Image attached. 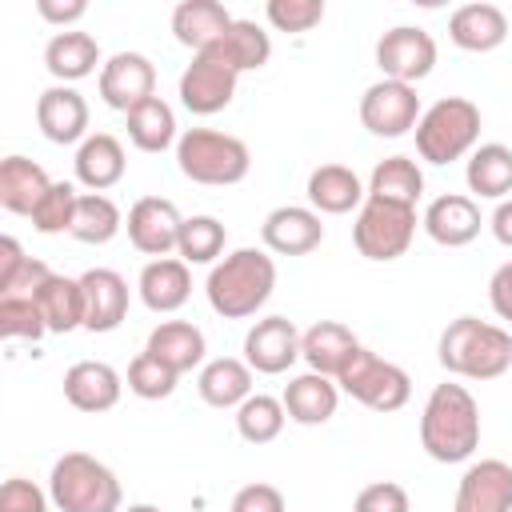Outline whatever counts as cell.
I'll use <instances>...</instances> for the list:
<instances>
[{"mask_svg":"<svg viewBox=\"0 0 512 512\" xmlns=\"http://www.w3.org/2000/svg\"><path fill=\"white\" fill-rule=\"evenodd\" d=\"M196 392L212 408H240L252 396V368L244 360H236V356H216V360H208L200 368Z\"/></svg>","mask_w":512,"mask_h":512,"instance_id":"obj_31","label":"cell"},{"mask_svg":"<svg viewBox=\"0 0 512 512\" xmlns=\"http://www.w3.org/2000/svg\"><path fill=\"white\" fill-rule=\"evenodd\" d=\"M416 120H420V96H416L412 84L376 80L372 88H364V96H360V124L372 136L396 140V136L412 132Z\"/></svg>","mask_w":512,"mask_h":512,"instance_id":"obj_9","label":"cell"},{"mask_svg":"<svg viewBox=\"0 0 512 512\" xmlns=\"http://www.w3.org/2000/svg\"><path fill=\"white\" fill-rule=\"evenodd\" d=\"M124 124H128V140H132L140 152H164V148H172V144L180 140V136H176V112H172L160 96L136 104V108L124 116Z\"/></svg>","mask_w":512,"mask_h":512,"instance_id":"obj_36","label":"cell"},{"mask_svg":"<svg viewBox=\"0 0 512 512\" xmlns=\"http://www.w3.org/2000/svg\"><path fill=\"white\" fill-rule=\"evenodd\" d=\"M120 392H124V380L112 364L104 360H76L68 372H64V400L76 408V412H108L120 404Z\"/></svg>","mask_w":512,"mask_h":512,"instance_id":"obj_19","label":"cell"},{"mask_svg":"<svg viewBox=\"0 0 512 512\" xmlns=\"http://www.w3.org/2000/svg\"><path fill=\"white\" fill-rule=\"evenodd\" d=\"M76 180L88 188V192H108L112 184L124 180V148L112 132H92L80 148H76Z\"/></svg>","mask_w":512,"mask_h":512,"instance_id":"obj_26","label":"cell"},{"mask_svg":"<svg viewBox=\"0 0 512 512\" xmlns=\"http://www.w3.org/2000/svg\"><path fill=\"white\" fill-rule=\"evenodd\" d=\"M48 496L56 512H124L120 480L88 452H64L48 472Z\"/></svg>","mask_w":512,"mask_h":512,"instance_id":"obj_4","label":"cell"},{"mask_svg":"<svg viewBox=\"0 0 512 512\" xmlns=\"http://www.w3.org/2000/svg\"><path fill=\"white\" fill-rule=\"evenodd\" d=\"M368 200V188L360 184V176L344 164H320L308 176V204L312 212H328V216H344L352 208H360Z\"/></svg>","mask_w":512,"mask_h":512,"instance_id":"obj_25","label":"cell"},{"mask_svg":"<svg viewBox=\"0 0 512 512\" xmlns=\"http://www.w3.org/2000/svg\"><path fill=\"white\" fill-rule=\"evenodd\" d=\"M224 240H228V228L216 216H188L180 224L176 252L184 264H216V256L224 252Z\"/></svg>","mask_w":512,"mask_h":512,"instance_id":"obj_39","label":"cell"},{"mask_svg":"<svg viewBox=\"0 0 512 512\" xmlns=\"http://www.w3.org/2000/svg\"><path fill=\"white\" fill-rule=\"evenodd\" d=\"M36 124L52 144L88 140V100L72 84H52L36 100Z\"/></svg>","mask_w":512,"mask_h":512,"instance_id":"obj_17","label":"cell"},{"mask_svg":"<svg viewBox=\"0 0 512 512\" xmlns=\"http://www.w3.org/2000/svg\"><path fill=\"white\" fill-rule=\"evenodd\" d=\"M352 512H408V492L396 480H376L356 492Z\"/></svg>","mask_w":512,"mask_h":512,"instance_id":"obj_44","label":"cell"},{"mask_svg":"<svg viewBox=\"0 0 512 512\" xmlns=\"http://www.w3.org/2000/svg\"><path fill=\"white\" fill-rule=\"evenodd\" d=\"M176 372L168 364H160L152 352H140L132 364H128V392L140 396V400H168L176 392Z\"/></svg>","mask_w":512,"mask_h":512,"instance_id":"obj_41","label":"cell"},{"mask_svg":"<svg viewBox=\"0 0 512 512\" xmlns=\"http://www.w3.org/2000/svg\"><path fill=\"white\" fill-rule=\"evenodd\" d=\"M336 384H340V392H348L352 400H360L364 408H372V412H396V408H404L408 404V396H412V380H408V372L400 368V364H392V360H380L372 348H356L352 356H348V364L336 372Z\"/></svg>","mask_w":512,"mask_h":512,"instance_id":"obj_7","label":"cell"},{"mask_svg":"<svg viewBox=\"0 0 512 512\" xmlns=\"http://www.w3.org/2000/svg\"><path fill=\"white\" fill-rule=\"evenodd\" d=\"M264 16L276 32H312L324 20V0H268Z\"/></svg>","mask_w":512,"mask_h":512,"instance_id":"obj_43","label":"cell"},{"mask_svg":"<svg viewBox=\"0 0 512 512\" xmlns=\"http://www.w3.org/2000/svg\"><path fill=\"white\" fill-rule=\"evenodd\" d=\"M260 240H264V248L276 252V256H308V252L320 248V240H324L320 212L300 208V204H280V208H272V212L264 216Z\"/></svg>","mask_w":512,"mask_h":512,"instance_id":"obj_15","label":"cell"},{"mask_svg":"<svg viewBox=\"0 0 512 512\" xmlns=\"http://www.w3.org/2000/svg\"><path fill=\"white\" fill-rule=\"evenodd\" d=\"M356 348H360V340L340 320H316L308 332H300V360L308 364V372H320V376H332V380Z\"/></svg>","mask_w":512,"mask_h":512,"instance_id":"obj_23","label":"cell"},{"mask_svg":"<svg viewBox=\"0 0 512 512\" xmlns=\"http://www.w3.org/2000/svg\"><path fill=\"white\" fill-rule=\"evenodd\" d=\"M416 236V208L408 204H392V200H376L368 196L356 212V224H352V244L364 260H376V264H388V260H400L408 252Z\"/></svg>","mask_w":512,"mask_h":512,"instance_id":"obj_8","label":"cell"},{"mask_svg":"<svg viewBox=\"0 0 512 512\" xmlns=\"http://www.w3.org/2000/svg\"><path fill=\"white\" fill-rule=\"evenodd\" d=\"M48 332L32 296H0V336L4 340H40Z\"/></svg>","mask_w":512,"mask_h":512,"instance_id":"obj_42","label":"cell"},{"mask_svg":"<svg viewBox=\"0 0 512 512\" xmlns=\"http://www.w3.org/2000/svg\"><path fill=\"white\" fill-rule=\"evenodd\" d=\"M448 40L464 52H492L508 40V16L504 8L480 0V4H460L448 16Z\"/></svg>","mask_w":512,"mask_h":512,"instance_id":"obj_22","label":"cell"},{"mask_svg":"<svg viewBox=\"0 0 512 512\" xmlns=\"http://www.w3.org/2000/svg\"><path fill=\"white\" fill-rule=\"evenodd\" d=\"M228 512H284V492L276 484H244L236 496H232V508Z\"/></svg>","mask_w":512,"mask_h":512,"instance_id":"obj_46","label":"cell"},{"mask_svg":"<svg viewBox=\"0 0 512 512\" xmlns=\"http://www.w3.org/2000/svg\"><path fill=\"white\" fill-rule=\"evenodd\" d=\"M284 400L276 396H264V392H252L240 408H236V432L248 440V444H272L280 432H284Z\"/></svg>","mask_w":512,"mask_h":512,"instance_id":"obj_38","label":"cell"},{"mask_svg":"<svg viewBox=\"0 0 512 512\" xmlns=\"http://www.w3.org/2000/svg\"><path fill=\"white\" fill-rule=\"evenodd\" d=\"M176 164L192 184L228 188L240 184L252 168V152L240 136L216 132V128H188L176 140Z\"/></svg>","mask_w":512,"mask_h":512,"instance_id":"obj_5","label":"cell"},{"mask_svg":"<svg viewBox=\"0 0 512 512\" xmlns=\"http://www.w3.org/2000/svg\"><path fill=\"white\" fill-rule=\"evenodd\" d=\"M96 64H100V44H96L88 32L64 28V32H56V36L44 44V68H48L60 84H72V80L92 76ZM100 68H104V64H100Z\"/></svg>","mask_w":512,"mask_h":512,"instance_id":"obj_30","label":"cell"},{"mask_svg":"<svg viewBox=\"0 0 512 512\" xmlns=\"http://www.w3.org/2000/svg\"><path fill=\"white\" fill-rule=\"evenodd\" d=\"M440 368L464 380H496L512 364V336L500 324L456 316L440 332Z\"/></svg>","mask_w":512,"mask_h":512,"instance_id":"obj_3","label":"cell"},{"mask_svg":"<svg viewBox=\"0 0 512 512\" xmlns=\"http://www.w3.org/2000/svg\"><path fill=\"white\" fill-rule=\"evenodd\" d=\"M36 12H40L48 24H56V28L64 32V28H72L76 20H84L88 4H84V0H64V4H60V0H36Z\"/></svg>","mask_w":512,"mask_h":512,"instance_id":"obj_48","label":"cell"},{"mask_svg":"<svg viewBox=\"0 0 512 512\" xmlns=\"http://www.w3.org/2000/svg\"><path fill=\"white\" fill-rule=\"evenodd\" d=\"M36 308L48 324V332H76L84 328V288H80V276H60L52 272L40 288H36Z\"/></svg>","mask_w":512,"mask_h":512,"instance_id":"obj_33","label":"cell"},{"mask_svg":"<svg viewBox=\"0 0 512 512\" xmlns=\"http://www.w3.org/2000/svg\"><path fill=\"white\" fill-rule=\"evenodd\" d=\"M464 180H468V192H476L480 200H508V192H512V148L508 144L472 148Z\"/></svg>","mask_w":512,"mask_h":512,"instance_id":"obj_34","label":"cell"},{"mask_svg":"<svg viewBox=\"0 0 512 512\" xmlns=\"http://www.w3.org/2000/svg\"><path fill=\"white\" fill-rule=\"evenodd\" d=\"M236 80L240 76L224 60H216L212 52H196L192 64L180 76V104L192 116H216V112H224L232 104Z\"/></svg>","mask_w":512,"mask_h":512,"instance_id":"obj_11","label":"cell"},{"mask_svg":"<svg viewBox=\"0 0 512 512\" xmlns=\"http://www.w3.org/2000/svg\"><path fill=\"white\" fill-rule=\"evenodd\" d=\"M452 512H512V464L476 460L456 484Z\"/></svg>","mask_w":512,"mask_h":512,"instance_id":"obj_16","label":"cell"},{"mask_svg":"<svg viewBox=\"0 0 512 512\" xmlns=\"http://www.w3.org/2000/svg\"><path fill=\"white\" fill-rule=\"evenodd\" d=\"M284 412L288 420L312 428V424H324L336 416V404H340V384L332 376H320V372H300L288 380L284 388Z\"/></svg>","mask_w":512,"mask_h":512,"instance_id":"obj_24","label":"cell"},{"mask_svg":"<svg viewBox=\"0 0 512 512\" xmlns=\"http://www.w3.org/2000/svg\"><path fill=\"white\" fill-rule=\"evenodd\" d=\"M488 304H492V312H496L500 320L512 324V260H504V264L492 272V280H488Z\"/></svg>","mask_w":512,"mask_h":512,"instance_id":"obj_47","label":"cell"},{"mask_svg":"<svg viewBox=\"0 0 512 512\" xmlns=\"http://www.w3.org/2000/svg\"><path fill=\"white\" fill-rule=\"evenodd\" d=\"M144 352H152L160 364H168L176 376H184V372H192L204 360L208 344H204V332L196 324H188V320H164V324H156L148 332Z\"/></svg>","mask_w":512,"mask_h":512,"instance_id":"obj_28","label":"cell"},{"mask_svg":"<svg viewBox=\"0 0 512 512\" xmlns=\"http://www.w3.org/2000/svg\"><path fill=\"white\" fill-rule=\"evenodd\" d=\"M300 360V332L288 316H264L244 336V364L260 376H280Z\"/></svg>","mask_w":512,"mask_h":512,"instance_id":"obj_14","label":"cell"},{"mask_svg":"<svg viewBox=\"0 0 512 512\" xmlns=\"http://www.w3.org/2000/svg\"><path fill=\"white\" fill-rule=\"evenodd\" d=\"M52 180L48 172L28 156H4L0 160V204L12 216H32L36 204L48 196Z\"/></svg>","mask_w":512,"mask_h":512,"instance_id":"obj_27","label":"cell"},{"mask_svg":"<svg viewBox=\"0 0 512 512\" xmlns=\"http://www.w3.org/2000/svg\"><path fill=\"white\" fill-rule=\"evenodd\" d=\"M272 288H276V260L260 248H236L212 264L204 296H208L216 316L248 320L268 304Z\"/></svg>","mask_w":512,"mask_h":512,"instance_id":"obj_2","label":"cell"},{"mask_svg":"<svg viewBox=\"0 0 512 512\" xmlns=\"http://www.w3.org/2000/svg\"><path fill=\"white\" fill-rule=\"evenodd\" d=\"M0 512H52V496H44L32 480L12 476L0 488Z\"/></svg>","mask_w":512,"mask_h":512,"instance_id":"obj_45","label":"cell"},{"mask_svg":"<svg viewBox=\"0 0 512 512\" xmlns=\"http://www.w3.org/2000/svg\"><path fill=\"white\" fill-rule=\"evenodd\" d=\"M76 204H80V192L68 184V180H52L48 196L36 204V212L28 216L36 232L44 236H56V232H72V216H76Z\"/></svg>","mask_w":512,"mask_h":512,"instance_id":"obj_40","label":"cell"},{"mask_svg":"<svg viewBox=\"0 0 512 512\" xmlns=\"http://www.w3.org/2000/svg\"><path fill=\"white\" fill-rule=\"evenodd\" d=\"M156 96V68L144 52H116L100 68V100L116 112H132L136 104Z\"/></svg>","mask_w":512,"mask_h":512,"instance_id":"obj_12","label":"cell"},{"mask_svg":"<svg viewBox=\"0 0 512 512\" xmlns=\"http://www.w3.org/2000/svg\"><path fill=\"white\" fill-rule=\"evenodd\" d=\"M480 140V108L464 96H444L428 104L416 120V152L428 164H452L472 156Z\"/></svg>","mask_w":512,"mask_h":512,"instance_id":"obj_6","label":"cell"},{"mask_svg":"<svg viewBox=\"0 0 512 512\" xmlns=\"http://www.w3.org/2000/svg\"><path fill=\"white\" fill-rule=\"evenodd\" d=\"M424 232L440 244V248H464L480 236V204L472 196H460V192H444L436 196L428 208H424Z\"/></svg>","mask_w":512,"mask_h":512,"instance_id":"obj_20","label":"cell"},{"mask_svg":"<svg viewBox=\"0 0 512 512\" xmlns=\"http://www.w3.org/2000/svg\"><path fill=\"white\" fill-rule=\"evenodd\" d=\"M124 512H160V508H156V504H128Z\"/></svg>","mask_w":512,"mask_h":512,"instance_id":"obj_51","label":"cell"},{"mask_svg":"<svg viewBox=\"0 0 512 512\" xmlns=\"http://www.w3.org/2000/svg\"><path fill=\"white\" fill-rule=\"evenodd\" d=\"M124 228V216L116 208L112 196L104 192H80V204H76V216H72V232L80 244H108L116 232Z\"/></svg>","mask_w":512,"mask_h":512,"instance_id":"obj_37","label":"cell"},{"mask_svg":"<svg viewBox=\"0 0 512 512\" xmlns=\"http://www.w3.org/2000/svg\"><path fill=\"white\" fill-rule=\"evenodd\" d=\"M420 448L436 464H460L480 448V404L464 384H436L420 412Z\"/></svg>","mask_w":512,"mask_h":512,"instance_id":"obj_1","label":"cell"},{"mask_svg":"<svg viewBox=\"0 0 512 512\" xmlns=\"http://www.w3.org/2000/svg\"><path fill=\"white\" fill-rule=\"evenodd\" d=\"M204 52H212L216 60H224V64L240 76V72H256V68L268 64L272 40H268V32H264L256 20H232L228 32H224L212 48H204Z\"/></svg>","mask_w":512,"mask_h":512,"instance_id":"obj_32","label":"cell"},{"mask_svg":"<svg viewBox=\"0 0 512 512\" xmlns=\"http://www.w3.org/2000/svg\"><path fill=\"white\" fill-rule=\"evenodd\" d=\"M420 192H424V172H420V164L412 156H388L368 176V196H376V200H392V204L416 208Z\"/></svg>","mask_w":512,"mask_h":512,"instance_id":"obj_35","label":"cell"},{"mask_svg":"<svg viewBox=\"0 0 512 512\" xmlns=\"http://www.w3.org/2000/svg\"><path fill=\"white\" fill-rule=\"evenodd\" d=\"M488 224H492V236H496L504 248H512V196L496 204V212H492Z\"/></svg>","mask_w":512,"mask_h":512,"instance_id":"obj_50","label":"cell"},{"mask_svg":"<svg viewBox=\"0 0 512 512\" xmlns=\"http://www.w3.org/2000/svg\"><path fill=\"white\" fill-rule=\"evenodd\" d=\"M28 264V256H24V248H20V240L16 236H4L0 240V292L16 280V272Z\"/></svg>","mask_w":512,"mask_h":512,"instance_id":"obj_49","label":"cell"},{"mask_svg":"<svg viewBox=\"0 0 512 512\" xmlns=\"http://www.w3.org/2000/svg\"><path fill=\"white\" fill-rule=\"evenodd\" d=\"M80 288H84V328L116 332L128 316V280L112 268H88L80 276Z\"/></svg>","mask_w":512,"mask_h":512,"instance_id":"obj_18","label":"cell"},{"mask_svg":"<svg viewBox=\"0 0 512 512\" xmlns=\"http://www.w3.org/2000/svg\"><path fill=\"white\" fill-rule=\"evenodd\" d=\"M180 208L164 196H140L132 208H128V240L136 252L152 256V260H164L168 252H176V240H180Z\"/></svg>","mask_w":512,"mask_h":512,"instance_id":"obj_13","label":"cell"},{"mask_svg":"<svg viewBox=\"0 0 512 512\" xmlns=\"http://www.w3.org/2000/svg\"><path fill=\"white\" fill-rule=\"evenodd\" d=\"M232 20H236V16H232L224 4H216V0H184V4L172 8V32H176V40H180L184 48H192V52L212 48V44L228 32Z\"/></svg>","mask_w":512,"mask_h":512,"instance_id":"obj_29","label":"cell"},{"mask_svg":"<svg viewBox=\"0 0 512 512\" xmlns=\"http://www.w3.org/2000/svg\"><path fill=\"white\" fill-rule=\"evenodd\" d=\"M376 64L384 80H400L416 88V80H424L436 68V40L424 28L396 24L376 40Z\"/></svg>","mask_w":512,"mask_h":512,"instance_id":"obj_10","label":"cell"},{"mask_svg":"<svg viewBox=\"0 0 512 512\" xmlns=\"http://www.w3.org/2000/svg\"><path fill=\"white\" fill-rule=\"evenodd\" d=\"M136 292L144 300L148 312H176L188 304L192 296V272L180 256H164V260H148L140 268V280H136Z\"/></svg>","mask_w":512,"mask_h":512,"instance_id":"obj_21","label":"cell"}]
</instances>
